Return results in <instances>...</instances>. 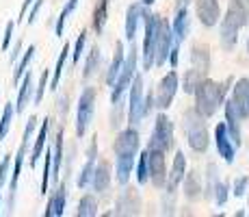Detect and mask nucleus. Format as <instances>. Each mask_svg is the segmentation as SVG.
Listing matches in <instances>:
<instances>
[{
  "label": "nucleus",
  "mask_w": 249,
  "mask_h": 217,
  "mask_svg": "<svg viewBox=\"0 0 249 217\" xmlns=\"http://www.w3.org/2000/svg\"><path fill=\"white\" fill-rule=\"evenodd\" d=\"M184 174H186V157H184V152H182V150H178V152H176V157H174V163H171V170L167 172L165 189L178 191V187H180L182 178H184Z\"/></svg>",
  "instance_id": "22"
},
{
  "label": "nucleus",
  "mask_w": 249,
  "mask_h": 217,
  "mask_svg": "<svg viewBox=\"0 0 249 217\" xmlns=\"http://www.w3.org/2000/svg\"><path fill=\"white\" fill-rule=\"evenodd\" d=\"M20 91H18V100H16V113H24L28 107V102H31V98H33V94H35V83H33V72L31 70H26L24 72V76L20 79Z\"/></svg>",
  "instance_id": "23"
},
{
  "label": "nucleus",
  "mask_w": 249,
  "mask_h": 217,
  "mask_svg": "<svg viewBox=\"0 0 249 217\" xmlns=\"http://www.w3.org/2000/svg\"><path fill=\"white\" fill-rule=\"evenodd\" d=\"M223 111H226V119H223V124H226V128H228L230 139H232V143L236 148H241V143H243V130H241L243 119H241V115H238V111H236V107H234L232 100L223 102Z\"/></svg>",
  "instance_id": "16"
},
{
  "label": "nucleus",
  "mask_w": 249,
  "mask_h": 217,
  "mask_svg": "<svg viewBox=\"0 0 249 217\" xmlns=\"http://www.w3.org/2000/svg\"><path fill=\"white\" fill-rule=\"evenodd\" d=\"M139 146H141L139 128L128 126V128L119 130V135L115 137L113 150H115V154H139Z\"/></svg>",
  "instance_id": "13"
},
{
  "label": "nucleus",
  "mask_w": 249,
  "mask_h": 217,
  "mask_svg": "<svg viewBox=\"0 0 249 217\" xmlns=\"http://www.w3.org/2000/svg\"><path fill=\"white\" fill-rule=\"evenodd\" d=\"M65 204H68V189H65V182H63V185H59L52 191L48 206L44 211V217H61L65 213Z\"/></svg>",
  "instance_id": "25"
},
{
  "label": "nucleus",
  "mask_w": 249,
  "mask_h": 217,
  "mask_svg": "<svg viewBox=\"0 0 249 217\" xmlns=\"http://www.w3.org/2000/svg\"><path fill=\"white\" fill-rule=\"evenodd\" d=\"M80 0H68V2L63 4V9H61L59 18H56V24H54V35L56 37H63V31H65V22H68V18L74 13V9L78 7Z\"/></svg>",
  "instance_id": "36"
},
{
  "label": "nucleus",
  "mask_w": 249,
  "mask_h": 217,
  "mask_svg": "<svg viewBox=\"0 0 249 217\" xmlns=\"http://www.w3.org/2000/svg\"><path fill=\"white\" fill-rule=\"evenodd\" d=\"M238 33H241V26L232 20L230 16L221 18V26H219V41H221L223 50H234L238 43Z\"/></svg>",
  "instance_id": "20"
},
{
  "label": "nucleus",
  "mask_w": 249,
  "mask_h": 217,
  "mask_svg": "<svg viewBox=\"0 0 249 217\" xmlns=\"http://www.w3.org/2000/svg\"><path fill=\"white\" fill-rule=\"evenodd\" d=\"M145 154H147V172H150V182L156 187V189H165V185H167V161H165V152L147 148Z\"/></svg>",
  "instance_id": "11"
},
{
  "label": "nucleus",
  "mask_w": 249,
  "mask_h": 217,
  "mask_svg": "<svg viewBox=\"0 0 249 217\" xmlns=\"http://www.w3.org/2000/svg\"><path fill=\"white\" fill-rule=\"evenodd\" d=\"M137 67H139V52L135 48V41H130V50H126V61H124L122 70H119L117 79H115V83L111 87V104L119 102L126 96L128 87L132 83V76L139 72Z\"/></svg>",
  "instance_id": "4"
},
{
  "label": "nucleus",
  "mask_w": 249,
  "mask_h": 217,
  "mask_svg": "<svg viewBox=\"0 0 249 217\" xmlns=\"http://www.w3.org/2000/svg\"><path fill=\"white\" fill-rule=\"evenodd\" d=\"M135 161H137V154H115V178H117V182L122 187L130 182Z\"/></svg>",
  "instance_id": "24"
},
{
  "label": "nucleus",
  "mask_w": 249,
  "mask_h": 217,
  "mask_svg": "<svg viewBox=\"0 0 249 217\" xmlns=\"http://www.w3.org/2000/svg\"><path fill=\"white\" fill-rule=\"evenodd\" d=\"M238 26H249V0H230L228 13Z\"/></svg>",
  "instance_id": "29"
},
{
  "label": "nucleus",
  "mask_w": 249,
  "mask_h": 217,
  "mask_svg": "<svg viewBox=\"0 0 249 217\" xmlns=\"http://www.w3.org/2000/svg\"><path fill=\"white\" fill-rule=\"evenodd\" d=\"M143 209V202H141V194L135 187H128L124 185V189L119 191L117 200H115V211L113 215H139Z\"/></svg>",
  "instance_id": "10"
},
{
  "label": "nucleus",
  "mask_w": 249,
  "mask_h": 217,
  "mask_svg": "<svg viewBox=\"0 0 249 217\" xmlns=\"http://www.w3.org/2000/svg\"><path fill=\"white\" fill-rule=\"evenodd\" d=\"M195 13H197V20L202 22V26L206 28L217 26L219 18H221L219 0H195Z\"/></svg>",
  "instance_id": "15"
},
{
  "label": "nucleus",
  "mask_w": 249,
  "mask_h": 217,
  "mask_svg": "<svg viewBox=\"0 0 249 217\" xmlns=\"http://www.w3.org/2000/svg\"><path fill=\"white\" fill-rule=\"evenodd\" d=\"M171 31H174V37L178 39L180 43L189 37V31H191V18H189V7H182V9H176V18L171 22Z\"/></svg>",
  "instance_id": "26"
},
{
  "label": "nucleus",
  "mask_w": 249,
  "mask_h": 217,
  "mask_svg": "<svg viewBox=\"0 0 249 217\" xmlns=\"http://www.w3.org/2000/svg\"><path fill=\"white\" fill-rule=\"evenodd\" d=\"M128 104H126V118L128 126H141L143 122V96H145V83H143V72H137L132 76V83L128 87Z\"/></svg>",
  "instance_id": "6"
},
{
  "label": "nucleus",
  "mask_w": 249,
  "mask_h": 217,
  "mask_svg": "<svg viewBox=\"0 0 249 217\" xmlns=\"http://www.w3.org/2000/svg\"><path fill=\"white\" fill-rule=\"evenodd\" d=\"M13 115H16V107H13V102H7V104H4V111H2V118H0V143H2L4 137L9 135V128H11V122H13Z\"/></svg>",
  "instance_id": "41"
},
{
  "label": "nucleus",
  "mask_w": 249,
  "mask_h": 217,
  "mask_svg": "<svg viewBox=\"0 0 249 217\" xmlns=\"http://www.w3.org/2000/svg\"><path fill=\"white\" fill-rule=\"evenodd\" d=\"M178 89H180L178 72H176V70L167 72V74L159 80V85H156V89H154V107L159 111H167L171 107V102H174Z\"/></svg>",
  "instance_id": "9"
},
{
  "label": "nucleus",
  "mask_w": 249,
  "mask_h": 217,
  "mask_svg": "<svg viewBox=\"0 0 249 217\" xmlns=\"http://www.w3.org/2000/svg\"><path fill=\"white\" fill-rule=\"evenodd\" d=\"M41 7H44V0H35V2L31 4V11H28V18H26L28 26H31V24H35L37 16H39V11H41Z\"/></svg>",
  "instance_id": "54"
},
{
  "label": "nucleus",
  "mask_w": 249,
  "mask_h": 217,
  "mask_svg": "<svg viewBox=\"0 0 249 217\" xmlns=\"http://www.w3.org/2000/svg\"><path fill=\"white\" fill-rule=\"evenodd\" d=\"M174 141H176L174 122L169 119V115H167L165 111H160L154 119V128H152L147 148H152V150H160V152L167 154V152L174 150Z\"/></svg>",
  "instance_id": "5"
},
{
  "label": "nucleus",
  "mask_w": 249,
  "mask_h": 217,
  "mask_svg": "<svg viewBox=\"0 0 249 217\" xmlns=\"http://www.w3.org/2000/svg\"><path fill=\"white\" fill-rule=\"evenodd\" d=\"M176 196H178V191H169V189L162 191V197H160V213L162 215L176 213Z\"/></svg>",
  "instance_id": "43"
},
{
  "label": "nucleus",
  "mask_w": 249,
  "mask_h": 217,
  "mask_svg": "<svg viewBox=\"0 0 249 217\" xmlns=\"http://www.w3.org/2000/svg\"><path fill=\"white\" fill-rule=\"evenodd\" d=\"M232 83H234L232 76H228L223 83H217V80L206 76L193 91V98H195L193 109L206 119L213 118V115L217 113V109L226 102V94H228L230 87H232Z\"/></svg>",
  "instance_id": "1"
},
{
  "label": "nucleus",
  "mask_w": 249,
  "mask_h": 217,
  "mask_svg": "<svg viewBox=\"0 0 249 217\" xmlns=\"http://www.w3.org/2000/svg\"><path fill=\"white\" fill-rule=\"evenodd\" d=\"M76 215L78 217H93L98 215V200H95V196H83L78 202V209H76Z\"/></svg>",
  "instance_id": "38"
},
{
  "label": "nucleus",
  "mask_w": 249,
  "mask_h": 217,
  "mask_svg": "<svg viewBox=\"0 0 249 217\" xmlns=\"http://www.w3.org/2000/svg\"><path fill=\"white\" fill-rule=\"evenodd\" d=\"M167 61H169V67H171V70H176V67H178V63H180V41H178V39H174V46H171Z\"/></svg>",
  "instance_id": "50"
},
{
  "label": "nucleus",
  "mask_w": 249,
  "mask_h": 217,
  "mask_svg": "<svg viewBox=\"0 0 249 217\" xmlns=\"http://www.w3.org/2000/svg\"><path fill=\"white\" fill-rule=\"evenodd\" d=\"M236 107L241 119H249V79H238L236 83H232V98H230Z\"/></svg>",
  "instance_id": "17"
},
{
  "label": "nucleus",
  "mask_w": 249,
  "mask_h": 217,
  "mask_svg": "<svg viewBox=\"0 0 249 217\" xmlns=\"http://www.w3.org/2000/svg\"><path fill=\"white\" fill-rule=\"evenodd\" d=\"M100 63H102V50H100V46L95 43L93 48L89 50V55H87V59H85V70H83V79L85 80H89L91 76H95L98 74V70H100Z\"/></svg>",
  "instance_id": "33"
},
{
  "label": "nucleus",
  "mask_w": 249,
  "mask_h": 217,
  "mask_svg": "<svg viewBox=\"0 0 249 217\" xmlns=\"http://www.w3.org/2000/svg\"><path fill=\"white\" fill-rule=\"evenodd\" d=\"M154 91H147L145 96H143V118H147V115H152V111H154Z\"/></svg>",
  "instance_id": "53"
},
{
  "label": "nucleus",
  "mask_w": 249,
  "mask_h": 217,
  "mask_svg": "<svg viewBox=\"0 0 249 217\" xmlns=\"http://www.w3.org/2000/svg\"><path fill=\"white\" fill-rule=\"evenodd\" d=\"M214 146H217V152L219 157L223 158L226 163H234V157H236V146L232 143V139H230L228 135V128L223 122L217 124V128H214Z\"/></svg>",
  "instance_id": "18"
},
{
  "label": "nucleus",
  "mask_w": 249,
  "mask_h": 217,
  "mask_svg": "<svg viewBox=\"0 0 249 217\" xmlns=\"http://www.w3.org/2000/svg\"><path fill=\"white\" fill-rule=\"evenodd\" d=\"M33 2H35V0H24V2H22V9H20V18H18V20H24V18H26V11H28V9H31V4Z\"/></svg>",
  "instance_id": "56"
},
{
  "label": "nucleus",
  "mask_w": 249,
  "mask_h": 217,
  "mask_svg": "<svg viewBox=\"0 0 249 217\" xmlns=\"http://www.w3.org/2000/svg\"><path fill=\"white\" fill-rule=\"evenodd\" d=\"M124 113H126V104H124V98H122L119 102L113 104V115H111V126H113V128H119V126H122Z\"/></svg>",
  "instance_id": "48"
},
{
  "label": "nucleus",
  "mask_w": 249,
  "mask_h": 217,
  "mask_svg": "<svg viewBox=\"0 0 249 217\" xmlns=\"http://www.w3.org/2000/svg\"><path fill=\"white\" fill-rule=\"evenodd\" d=\"M230 194H232V185L228 180H219L217 187H214V194H213V200L217 206H226L228 200H230Z\"/></svg>",
  "instance_id": "42"
},
{
  "label": "nucleus",
  "mask_w": 249,
  "mask_h": 217,
  "mask_svg": "<svg viewBox=\"0 0 249 217\" xmlns=\"http://www.w3.org/2000/svg\"><path fill=\"white\" fill-rule=\"evenodd\" d=\"M61 167H63V126L56 130L54 148H52V170H50V178L54 182H59V178H61Z\"/></svg>",
  "instance_id": "27"
},
{
  "label": "nucleus",
  "mask_w": 249,
  "mask_h": 217,
  "mask_svg": "<svg viewBox=\"0 0 249 217\" xmlns=\"http://www.w3.org/2000/svg\"><path fill=\"white\" fill-rule=\"evenodd\" d=\"M247 52H249V35H247Z\"/></svg>",
  "instance_id": "59"
},
{
  "label": "nucleus",
  "mask_w": 249,
  "mask_h": 217,
  "mask_svg": "<svg viewBox=\"0 0 249 217\" xmlns=\"http://www.w3.org/2000/svg\"><path fill=\"white\" fill-rule=\"evenodd\" d=\"M20 55H22V41H18V43H16V48H13V52H11V57H9V61H11V65L16 63L18 59H20Z\"/></svg>",
  "instance_id": "55"
},
{
  "label": "nucleus",
  "mask_w": 249,
  "mask_h": 217,
  "mask_svg": "<svg viewBox=\"0 0 249 217\" xmlns=\"http://www.w3.org/2000/svg\"><path fill=\"white\" fill-rule=\"evenodd\" d=\"M219 182V170L214 163H208L206 165V182H204V197L206 200H213V194H214V187Z\"/></svg>",
  "instance_id": "37"
},
{
  "label": "nucleus",
  "mask_w": 249,
  "mask_h": 217,
  "mask_svg": "<svg viewBox=\"0 0 249 217\" xmlns=\"http://www.w3.org/2000/svg\"><path fill=\"white\" fill-rule=\"evenodd\" d=\"M174 31H171V22H167L165 18H160L159 26V41H156V57H154V67H162L167 63L169 50L174 46Z\"/></svg>",
  "instance_id": "12"
},
{
  "label": "nucleus",
  "mask_w": 249,
  "mask_h": 217,
  "mask_svg": "<svg viewBox=\"0 0 249 217\" xmlns=\"http://www.w3.org/2000/svg\"><path fill=\"white\" fill-rule=\"evenodd\" d=\"M35 52H37V48L35 46H28L26 50H24V55H22V59H20V63H18L16 67V72H13V83H20V79L24 76V72L28 70V65H31V61H33V57H35Z\"/></svg>",
  "instance_id": "39"
},
{
  "label": "nucleus",
  "mask_w": 249,
  "mask_h": 217,
  "mask_svg": "<svg viewBox=\"0 0 249 217\" xmlns=\"http://www.w3.org/2000/svg\"><path fill=\"white\" fill-rule=\"evenodd\" d=\"M95 98H98L95 87H85L80 91L78 104H76V135L78 137H85L91 126V119L95 113Z\"/></svg>",
  "instance_id": "8"
},
{
  "label": "nucleus",
  "mask_w": 249,
  "mask_h": 217,
  "mask_svg": "<svg viewBox=\"0 0 249 217\" xmlns=\"http://www.w3.org/2000/svg\"><path fill=\"white\" fill-rule=\"evenodd\" d=\"M191 65H193L195 70H202L204 74H208V72H210V65H213L208 48H206V46H199V43H195V46L191 48Z\"/></svg>",
  "instance_id": "31"
},
{
  "label": "nucleus",
  "mask_w": 249,
  "mask_h": 217,
  "mask_svg": "<svg viewBox=\"0 0 249 217\" xmlns=\"http://www.w3.org/2000/svg\"><path fill=\"white\" fill-rule=\"evenodd\" d=\"M111 178H113L111 163L100 161V163H95V167H93V176H91L89 187L95 191V194H104V191L111 187Z\"/></svg>",
  "instance_id": "21"
},
{
  "label": "nucleus",
  "mask_w": 249,
  "mask_h": 217,
  "mask_svg": "<svg viewBox=\"0 0 249 217\" xmlns=\"http://www.w3.org/2000/svg\"><path fill=\"white\" fill-rule=\"evenodd\" d=\"M204 79H206V74H204L202 70H195V67H191V70H186V72H184V76H182L180 87L184 89V94H191V96H193L195 87L202 83Z\"/></svg>",
  "instance_id": "35"
},
{
  "label": "nucleus",
  "mask_w": 249,
  "mask_h": 217,
  "mask_svg": "<svg viewBox=\"0 0 249 217\" xmlns=\"http://www.w3.org/2000/svg\"><path fill=\"white\" fill-rule=\"evenodd\" d=\"M159 26H160V16L150 13V9H147L145 18H143V43H141V52H139L141 72H150L152 67H154L156 41H159Z\"/></svg>",
  "instance_id": "3"
},
{
  "label": "nucleus",
  "mask_w": 249,
  "mask_h": 217,
  "mask_svg": "<svg viewBox=\"0 0 249 217\" xmlns=\"http://www.w3.org/2000/svg\"><path fill=\"white\" fill-rule=\"evenodd\" d=\"M95 161H98V158H95V157H87V163H85V165H83V170H80L78 178H76V185H78V189H87V187H89L91 176H93Z\"/></svg>",
  "instance_id": "40"
},
{
  "label": "nucleus",
  "mask_w": 249,
  "mask_h": 217,
  "mask_svg": "<svg viewBox=\"0 0 249 217\" xmlns=\"http://www.w3.org/2000/svg\"><path fill=\"white\" fill-rule=\"evenodd\" d=\"M48 130H50V119H44L41 122V128L35 137V143H33V150H31V167H37L39 158L44 157V148H46V139H48Z\"/></svg>",
  "instance_id": "30"
},
{
  "label": "nucleus",
  "mask_w": 249,
  "mask_h": 217,
  "mask_svg": "<svg viewBox=\"0 0 249 217\" xmlns=\"http://www.w3.org/2000/svg\"><path fill=\"white\" fill-rule=\"evenodd\" d=\"M182 189H184V197L189 202H197L204 197V182L197 170H186L184 178H182Z\"/></svg>",
  "instance_id": "19"
},
{
  "label": "nucleus",
  "mask_w": 249,
  "mask_h": 217,
  "mask_svg": "<svg viewBox=\"0 0 249 217\" xmlns=\"http://www.w3.org/2000/svg\"><path fill=\"white\" fill-rule=\"evenodd\" d=\"M139 161H135L137 165V182L139 185H145V182H150V172H147V154L143 150L141 154H137Z\"/></svg>",
  "instance_id": "44"
},
{
  "label": "nucleus",
  "mask_w": 249,
  "mask_h": 217,
  "mask_svg": "<svg viewBox=\"0 0 249 217\" xmlns=\"http://www.w3.org/2000/svg\"><path fill=\"white\" fill-rule=\"evenodd\" d=\"M50 170H52V150H46L44 174H41V189H39V194H41V196H46L48 187H50Z\"/></svg>",
  "instance_id": "45"
},
{
  "label": "nucleus",
  "mask_w": 249,
  "mask_h": 217,
  "mask_svg": "<svg viewBox=\"0 0 249 217\" xmlns=\"http://www.w3.org/2000/svg\"><path fill=\"white\" fill-rule=\"evenodd\" d=\"M0 206H2V197H0Z\"/></svg>",
  "instance_id": "60"
},
{
  "label": "nucleus",
  "mask_w": 249,
  "mask_h": 217,
  "mask_svg": "<svg viewBox=\"0 0 249 217\" xmlns=\"http://www.w3.org/2000/svg\"><path fill=\"white\" fill-rule=\"evenodd\" d=\"M37 128V118H28L26 122V128H24V135H22V143L18 148V154L13 158V172H11V180H9V209L13 206V197H16V191H18V182H20V174H22V165H24V157H26V150H28V143L33 139V133Z\"/></svg>",
  "instance_id": "7"
},
{
  "label": "nucleus",
  "mask_w": 249,
  "mask_h": 217,
  "mask_svg": "<svg viewBox=\"0 0 249 217\" xmlns=\"http://www.w3.org/2000/svg\"><path fill=\"white\" fill-rule=\"evenodd\" d=\"M139 2H143V4H145V7H152V4H154L156 0H139Z\"/></svg>",
  "instance_id": "58"
},
{
  "label": "nucleus",
  "mask_w": 249,
  "mask_h": 217,
  "mask_svg": "<svg viewBox=\"0 0 249 217\" xmlns=\"http://www.w3.org/2000/svg\"><path fill=\"white\" fill-rule=\"evenodd\" d=\"M182 128L186 133V141H189L191 150H195V152L208 150L210 133H208V126H206V118H202L195 109L184 111V115H182Z\"/></svg>",
  "instance_id": "2"
},
{
  "label": "nucleus",
  "mask_w": 249,
  "mask_h": 217,
  "mask_svg": "<svg viewBox=\"0 0 249 217\" xmlns=\"http://www.w3.org/2000/svg\"><path fill=\"white\" fill-rule=\"evenodd\" d=\"M13 28H16V22H7V26H4V37H2V43H0V48H2V52H7V50H9V46H11Z\"/></svg>",
  "instance_id": "52"
},
{
  "label": "nucleus",
  "mask_w": 249,
  "mask_h": 217,
  "mask_svg": "<svg viewBox=\"0 0 249 217\" xmlns=\"http://www.w3.org/2000/svg\"><path fill=\"white\" fill-rule=\"evenodd\" d=\"M48 83H50V70H44V72H41V76H39V83H37V87H35V96H33L35 104H39L41 100H44Z\"/></svg>",
  "instance_id": "47"
},
{
  "label": "nucleus",
  "mask_w": 249,
  "mask_h": 217,
  "mask_svg": "<svg viewBox=\"0 0 249 217\" xmlns=\"http://www.w3.org/2000/svg\"><path fill=\"white\" fill-rule=\"evenodd\" d=\"M9 167H11V154H4V158L0 161V189L4 187L9 178Z\"/></svg>",
  "instance_id": "51"
},
{
  "label": "nucleus",
  "mask_w": 249,
  "mask_h": 217,
  "mask_svg": "<svg viewBox=\"0 0 249 217\" xmlns=\"http://www.w3.org/2000/svg\"><path fill=\"white\" fill-rule=\"evenodd\" d=\"M247 191H249V189H247Z\"/></svg>",
  "instance_id": "61"
},
{
  "label": "nucleus",
  "mask_w": 249,
  "mask_h": 217,
  "mask_svg": "<svg viewBox=\"0 0 249 217\" xmlns=\"http://www.w3.org/2000/svg\"><path fill=\"white\" fill-rule=\"evenodd\" d=\"M108 7H111V0H98L93 9V31L95 35H102L104 26L108 22Z\"/></svg>",
  "instance_id": "32"
},
{
  "label": "nucleus",
  "mask_w": 249,
  "mask_h": 217,
  "mask_svg": "<svg viewBox=\"0 0 249 217\" xmlns=\"http://www.w3.org/2000/svg\"><path fill=\"white\" fill-rule=\"evenodd\" d=\"M70 50H71L70 43H63V50L59 52V59H56V65L50 74V83H48L52 91H56V87L61 83V76H63V67H65V61H68V57H70Z\"/></svg>",
  "instance_id": "34"
},
{
  "label": "nucleus",
  "mask_w": 249,
  "mask_h": 217,
  "mask_svg": "<svg viewBox=\"0 0 249 217\" xmlns=\"http://www.w3.org/2000/svg\"><path fill=\"white\" fill-rule=\"evenodd\" d=\"M124 61H126V48H124V41H117V43H115V52H113L111 65H108L107 76H104V80H107L108 87H113L115 79H117L119 70H122V65H124Z\"/></svg>",
  "instance_id": "28"
},
{
  "label": "nucleus",
  "mask_w": 249,
  "mask_h": 217,
  "mask_svg": "<svg viewBox=\"0 0 249 217\" xmlns=\"http://www.w3.org/2000/svg\"><path fill=\"white\" fill-rule=\"evenodd\" d=\"M191 0H176V9H182V7H189Z\"/></svg>",
  "instance_id": "57"
},
{
  "label": "nucleus",
  "mask_w": 249,
  "mask_h": 217,
  "mask_svg": "<svg viewBox=\"0 0 249 217\" xmlns=\"http://www.w3.org/2000/svg\"><path fill=\"white\" fill-rule=\"evenodd\" d=\"M247 189H249V178L247 176H238L236 180L232 182V194L236 197H243L247 194Z\"/></svg>",
  "instance_id": "49"
},
{
  "label": "nucleus",
  "mask_w": 249,
  "mask_h": 217,
  "mask_svg": "<svg viewBox=\"0 0 249 217\" xmlns=\"http://www.w3.org/2000/svg\"><path fill=\"white\" fill-rule=\"evenodd\" d=\"M85 43H87V31H80V35L76 37L74 50H70V55H71V65H76V63L80 61V55L85 52Z\"/></svg>",
  "instance_id": "46"
},
{
  "label": "nucleus",
  "mask_w": 249,
  "mask_h": 217,
  "mask_svg": "<svg viewBox=\"0 0 249 217\" xmlns=\"http://www.w3.org/2000/svg\"><path fill=\"white\" fill-rule=\"evenodd\" d=\"M147 9H150V7H145L143 2H132L130 7L126 9V24H124V37H126V41H128V43L135 41L137 31H139V26L143 24V18H145Z\"/></svg>",
  "instance_id": "14"
}]
</instances>
